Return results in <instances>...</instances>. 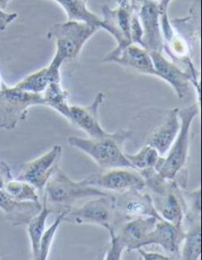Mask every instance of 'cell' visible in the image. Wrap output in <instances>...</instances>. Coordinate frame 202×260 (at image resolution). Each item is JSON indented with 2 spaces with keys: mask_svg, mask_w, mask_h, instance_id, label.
Here are the masks:
<instances>
[{
  "mask_svg": "<svg viewBox=\"0 0 202 260\" xmlns=\"http://www.w3.org/2000/svg\"><path fill=\"white\" fill-rule=\"evenodd\" d=\"M140 173L145 180L154 207L162 219L183 230V221L187 211L186 202L177 183L174 180L159 176L154 168Z\"/></svg>",
  "mask_w": 202,
  "mask_h": 260,
  "instance_id": "cell-1",
  "label": "cell"
},
{
  "mask_svg": "<svg viewBox=\"0 0 202 260\" xmlns=\"http://www.w3.org/2000/svg\"><path fill=\"white\" fill-rule=\"evenodd\" d=\"M130 136L128 131L121 130L101 138L83 139L70 136L68 144L89 155L103 169H134L123 151V143Z\"/></svg>",
  "mask_w": 202,
  "mask_h": 260,
  "instance_id": "cell-2",
  "label": "cell"
},
{
  "mask_svg": "<svg viewBox=\"0 0 202 260\" xmlns=\"http://www.w3.org/2000/svg\"><path fill=\"white\" fill-rule=\"evenodd\" d=\"M198 115L196 104L179 109L181 127L177 138L172 144L166 156H160L154 168L162 177L174 180L186 164L190 144V131L192 121Z\"/></svg>",
  "mask_w": 202,
  "mask_h": 260,
  "instance_id": "cell-3",
  "label": "cell"
},
{
  "mask_svg": "<svg viewBox=\"0 0 202 260\" xmlns=\"http://www.w3.org/2000/svg\"><path fill=\"white\" fill-rule=\"evenodd\" d=\"M98 30V27L84 22L67 20L55 24L48 35L56 42V52L52 61L62 66L64 61L77 58L86 42Z\"/></svg>",
  "mask_w": 202,
  "mask_h": 260,
  "instance_id": "cell-4",
  "label": "cell"
},
{
  "mask_svg": "<svg viewBox=\"0 0 202 260\" xmlns=\"http://www.w3.org/2000/svg\"><path fill=\"white\" fill-rule=\"evenodd\" d=\"M45 105L42 93L24 91L16 86L0 87V128L13 130L20 121L24 120L28 110L34 106Z\"/></svg>",
  "mask_w": 202,
  "mask_h": 260,
  "instance_id": "cell-5",
  "label": "cell"
},
{
  "mask_svg": "<svg viewBox=\"0 0 202 260\" xmlns=\"http://www.w3.org/2000/svg\"><path fill=\"white\" fill-rule=\"evenodd\" d=\"M159 220L153 217H140L127 220L120 231H108L111 236V247L105 259H120L125 250L130 251L144 247L150 231L155 228Z\"/></svg>",
  "mask_w": 202,
  "mask_h": 260,
  "instance_id": "cell-6",
  "label": "cell"
},
{
  "mask_svg": "<svg viewBox=\"0 0 202 260\" xmlns=\"http://www.w3.org/2000/svg\"><path fill=\"white\" fill-rule=\"evenodd\" d=\"M45 188L47 201L55 204L67 205L82 198L111 195L95 187L75 182L60 169L49 179Z\"/></svg>",
  "mask_w": 202,
  "mask_h": 260,
  "instance_id": "cell-7",
  "label": "cell"
},
{
  "mask_svg": "<svg viewBox=\"0 0 202 260\" xmlns=\"http://www.w3.org/2000/svg\"><path fill=\"white\" fill-rule=\"evenodd\" d=\"M115 196L96 197L82 206L68 209L64 221L77 224H96L107 231L115 229Z\"/></svg>",
  "mask_w": 202,
  "mask_h": 260,
  "instance_id": "cell-8",
  "label": "cell"
},
{
  "mask_svg": "<svg viewBox=\"0 0 202 260\" xmlns=\"http://www.w3.org/2000/svg\"><path fill=\"white\" fill-rule=\"evenodd\" d=\"M80 183L119 193L132 189L143 191L146 188L145 180L141 173L128 168L107 169L105 173L91 174Z\"/></svg>",
  "mask_w": 202,
  "mask_h": 260,
  "instance_id": "cell-9",
  "label": "cell"
},
{
  "mask_svg": "<svg viewBox=\"0 0 202 260\" xmlns=\"http://www.w3.org/2000/svg\"><path fill=\"white\" fill-rule=\"evenodd\" d=\"M134 8V7L119 5L115 9H111L108 6H103L101 29L108 31L117 42L116 48L105 56V62L119 54L126 46L132 44L130 25Z\"/></svg>",
  "mask_w": 202,
  "mask_h": 260,
  "instance_id": "cell-10",
  "label": "cell"
},
{
  "mask_svg": "<svg viewBox=\"0 0 202 260\" xmlns=\"http://www.w3.org/2000/svg\"><path fill=\"white\" fill-rule=\"evenodd\" d=\"M61 146L56 144L49 152L23 165L17 180L31 184L37 190H43L49 179L60 169Z\"/></svg>",
  "mask_w": 202,
  "mask_h": 260,
  "instance_id": "cell-11",
  "label": "cell"
},
{
  "mask_svg": "<svg viewBox=\"0 0 202 260\" xmlns=\"http://www.w3.org/2000/svg\"><path fill=\"white\" fill-rule=\"evenodd\" d=\"M115 218L127 220L140 217H153L161 221L148 192L141 190L125 191L115 196Z\"/></svg>",
  "mask_w": 202,
  "mask_h": 260,
  "instance_id": "cell-12",
  "label": "cell"
},
{
  "mask_svg": "<svg viewBox=\"0 0 202 260\" xmlns=\"http://www.w3.org/2000/svg\"><path fill=\"white\" fill-rule=\"evenodd\" d=\"M136 10L144 31V48L149 52H163L164 40L158 4L151 0H144L136 6Z\"/></svg>",
  "mask_w": 202,
  "mask_h": 260,
  "instance_id": "cell-13",
  "label": "cell"
},
{
  "mask_svg": "<svg viewBox=\"0 0 202 260\" xmlns=\"http://www.w3.org/2000/svg\"><path fill=\"white\" fill-rule=\"evenodd\" d=\"M104 100L105 95L100 92L90 105L70 106L68 121L86 132L89 138H101L108 136L110 132L104 130L99 120V109Z\"/></svg>",
  "mask_w": 202,
  "mask_h": 260,
  "instance_id": "cell-14",
  "label": "cell"
},
{
  "mask_svg": "<svg viewBox=\"0 0 202 260\" xmlns=\"http://www.w3.org/2000/svg\"><path fill=\"white\" fill-rule=\"evenodd\" d=\"M157 78L165 81L174 89L177 97L182 99L189 93L192 80L188 73L185 72L178 64L164 56L163 52H149Z\"/></svg>",
  "mask_w": 202,
  "mask_h": 260,
  "instance_id": "cell-15",
  "label": "cell"
},
{
  "mask_svg": "<svg viewBox=\"0 0 202 260\" xmlns=\"http://www.w3.org/2000/svg\"><path fill=\"white\" fill-rule=\"evenodd\" d=\"M184 235L185 231L178 229L169 221H157L154 229L148 233L144 247L152 244L159 245L172 259H180L181 243Z\"/></svg>",
  "mask_w": 202,
  "mask_h": 260,
  "instance_id": "cell-16",
  "label": "cell"
},
{
  "mask_svg": "<svg viewBox=\"0 0 202 260\" xmlns=\"http://www.w3.org/2000/svg\"><path fill=\"white\" fill-rule=\"evenodd\" d=\"M107 62L116 63L140 74L157 77L149 51L136 44L126 46L119 54L107 60Z\"/></svg>",
  "mask_w": 202,
  "mask_h": 260,
  "instance_id": "cell-17",
  "label": "cell"
},
{
  "mask_svg": "<svg viewBox=\"0 0 202 260\" xmlns=\"http://www.w3.org/2000/svg\"><path fill=\"white\" fill-rule=\"evenodd\" d=\"M42 209L40 202H20L0 190V210L13 225H27Z\"/></svg>",
  "mask_w": 202,
  "mask_h": 260,
  "instance_id": "cell-18",
  "label": "cell"
},
{
  "mask_svg": "<svg viewBox=\"0 0 202 260\" xmlns=\"http://www.w3.org/2000/svg\"><path fill=\"white\" fill-rule=\"evenodd\" d=\"M180 127L179 109L170 110L164 122L152 132L146 144L156 148L160 156H164L177 138Z\"/></svg>",
  "mask_w": 202,
  "mask_h": 260,
  "instance_id": "cell-19",
  "label": "cell"
},
{
  "mask_svg": "<svg viewBox=\"0 0 202 260\" xmlns=\"http://www.w3.org/2000/svg\"><path fill=\"white\" fill-rule=\"evenodd\" d=\"M61 66L51 61L47 67L41 69L23 78L16 86L30 93H43L49 84L61 82Z\"/></svg>",
  "mask_w": 202,
  "mask_h": 260,
  "instance_id": "cell-20",
  "label": "cell"
},
{
  "mask_svg": "<svg viewBox=\"0 0 202 260\" xmlns=\"http://www.w3.org/2000/svg\"><path fill=\"white\" fill-rule=\"evenodd\" d=\"M189 221V229L183 238L181 258L196 260L201 254V226L200 217L185 214V218Z\"/></svg>",
  "mask_w": 202,
  "mask_h": 260,
  "instance_id": "cell-21",
  "label": "cell"
},
{
  "mask_svg": "<svg viewBox=\"0 0 202 260\" xmlns=\"http://www.w3.org/2000/svg\"><path fill=\"white\" fill-rule=\"evenodd\" d=\"M66 13L70 21L84 22L101 29L102 19L88 8L87 0H53Z\"/></svg>",
  "mask_w": 202,
  "mask_h": 260,
  "instance_id": "cell-22",
  "label": "cell"
},
{
  "mask_svg": "<svg viewBox=\"0 0 202 260\" xmlns=\"http://www.w3.org/2000/svg\"><path fill=\"white\" fill-rule=\"evenodd\" d=\"M51 210L48 206L46 197H44V203L41 211L34 216L27 225V233L31 241V252L34 259L39 260L40 243L45 230L47 218L50 215Z\"/></svg>",
  "mask_w": 202,
  "mask_h": 260,
  "instance_id": "cell-23",
  "label": "cell"
},
{
  "mask_svg": "<svg viewBox=\"0 0 202 260\" xmlns=\"http://www.w3.org/2000/svg\"><path fill=\"white\" fill-rule=\"evenodd\" d=\"M45 106H48L69 120L70 117V104L69 92L61 86V82H53L49 84L42 93Z\"/></svg>",
  "mask_w": 202,
  "mask_h": 260,
  "instance_id": "cell-24",
  "label": "cell"
},
{
  "mask_svg": "<svg viewBox=\"0 0 202 260\" xmlns=\"http://www.w3.org/2000/svg\"><path fill=\"white\" fill-rule=\"evenodd\" d=\"M125 155L134 169L139 172L155 168L160 157L157 150L148 144L144 145L137 153L128 154L125 152Z\"/></svg>",
  "mask_w": 202,
  "mask_h": 260,
  "instance_id": "cell-25",
  "label": "cell"
},
{
  "mask_svg": "<svg viewBox=\"0 0 202 260\" xmlns=\"http://www.w3.org/2000/svg\"><path fill=\"white\" fill-rule=\"evenodd\" d=\"M3 190L20 202H40L37 189L32 185L17 179H11L4 185Z\"/></svg>",
  "mask_w": 202,
  "mask_h": 260,
  "instance_id": "cell-26",
  "label": "cell"
},
{
  "mask_svg": "<svg viewBox=\"0 0 202 260\" xmlns=\"http://www.w3.org/2000/svg\"><path fill=\"white\" fill-rule=\"evenodd\" d=\"M67 211H68V209L63 210L57 216L56 220L53 221V223L46 231L45 230V231H44L42 237H41V243H40L39 260H45L49 257V250H50L51 246H52L53 239H54L55 235H56V231L58 230L60 223L64 221Z\"/></svg>",
  "mask_w": 202,
  "mask_h": 260,
  "instance_id": "cell-27",
  "label": "cell"
},
{
  "mask_svg": "<svg viewBox=\"0 0 202 260\" xmlns=\"http://www.w3.org/2000/svg\"><path fill=\"white\" fill-rule=\"evenodd\" d=\"M188 200L189 206H187V209L189 208V210L185 214L200 217V188L189 193Z\"/></svg>",
  "mask_w": 202,
  "mask_h": 260,
  "instance_id": "cell-28",
  "label": "cell"
},
{
  "mask_svg": "<svg viewBox=\"0 0 202 260\" xmlns=\"http://www.w3.org/2000/svg\"><path fill=\"white\" fill-rule=\"evenodd\" d=\"M12 178V172L8 164L0 161V190L4 189V185Z\"/></svg>",
  "mask_w": 202,
  "mask_h": 260,
  "instance_id": "cell-29",
  "label": "cell"
},
{
  "mask_svg": "<svg viewBox=\"0 0 202 260\" xmlns=\"http://www.w3.org/2000/svg\"><path fill=\"white\" fill-rule=\"evenodd\" d=\"M17 17L18 14L16 12L8 13V12L0 9V31H5L7 27Z\"/></svg>",
  "mask_w": 202,
  "mask_h": 260,
  "instance_id": "cell-30",
  "label": "cell"
},
{
  "mask_svg": "<svg viewBox=\"0 0 202 260\" xmlns=\"http://www.w3.org/2000/svg\"><path fill=\"white\" fill-rule=\"evenodd\" d=\"M138 252L141 254V256L144 260H167L172 259L170 257L165 254H159L156 252H147L143 249V247L137 249Z\"/></svg>",
  "mask_w": 202,
  "mask_h": 260,
  "instance_id": "cell-31",
  "label": "cell"
},
{
  "mask_svg": "<svg viewBox=\"0 0 202 260\" xmlns=\"http://www.w3.org/2000/svg\"><path fill=\"white\" fill-rule=\"evenodd\" d=\"M10 1L11 0H0V9H2L4 11L5 10Z\"/></svg>",
  "mask_w": 202,
  "mask_h": 260,
  "instance_id": "cell-32",
  "label": "cell"
},
{
  "mask_svg": "<svg viewBox=\"0 0 202 260\" xmlns=\"http://www.w3.org/2000/svg\"><path fill=\"white\" fill-rule=\"evenodd\" d=\"M3 83H4V81H3L2 78H1V76H0V87H1V86H2Z\"/></svg>",
  "mask_w": 202,
  "mask_h": 260,
  "instance_id": "cell-33",
  "label": "cell"
},
{
  "mask_svg": "<svg viewBox=\"0 0 202 260\" xmlns=\"http://www.w3.org/2000/svg\"><path fill=\"white\" fill-rule=\"evenodd\" d=\"M136 3H140V2H142V1H144V0H136Z\"/></svg>",
  "mask_w": 202,
  "mask_h": 260,
  "instance_id": "cell-34",
  "label": "cell"
}]
</instances>
